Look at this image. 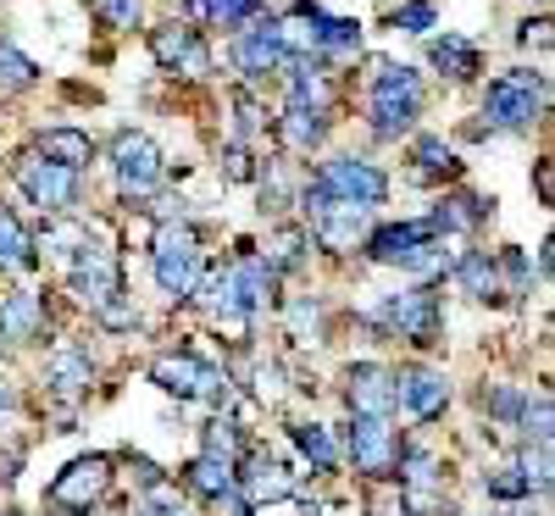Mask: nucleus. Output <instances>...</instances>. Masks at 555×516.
I'll return each mask as SVG.
<instances>
[{
    "mask_svg": "<svg viewBox=\"0 0 555 516\" xmlns=\"http://www.w3.org/2000/svg\"><path fill=\"white\" fill-rule=\"evenodd\" d=\"M416 112H423V78L405 62H384L373 78V95H366V122H373L378 139H400Z\"/></svg>",
    "mask_w": 555,
    "mask_h": 516,
    "instance_id": "f257e3e1",
    "label": "nucleus"
},
{
    "mask_svg": "<svg viewBox=\"0 0 555 516\" xmlns=\"http://www.w3.org/2000/svg\"><path fill=\"white\" fill-rule=\"evenodd\" d=\"M544 106H550V83H544V73H533V67H512V73H500L494 83H489V101H483V112H489V122L494 128H533L539 117H544Z\"/></svg>",
    "mask_w": 555,
    "mask_h": 516,
    "instance_id": "f03ea898",
    "label": "nucleus"
},
{
    "mask_svg": "<svg viewBox=\"0 0 555 516\" xmlns=\"http://www.w3.org/2000/svg\"><path fill=\"white\" fill-rule=\"evenodd\" d=\"M151 267H156V284L167 300H190L201 284V240L190 222H162L156 245H151Z\"/></svg>",
    "mask_w": 555,
    "mask_h": 516,
    "instance_id": "7ed1b4c3",
    "label": "nucleus"
},
{
    "mask_svg": "<svg viewBox=\"0 0 555 516\" xmlns=\"http://www.w3.org/2000/svg\"><path fill=\"white\" fill-rule=\"evenodd\" d=\"M373 322L384 334L405 339V345H434L439 339V295L428 284H411L400 295H384V306L373 311Z\"/></svg>",
    "mask_w": 555,
    "mask_h": 516,
    "instance_id": "20e7f679",
    "label": "nucleus"
},
{
    "mask_svg": "<svg viewBox=\"0 0 555 516\" xmlns=\"http://www.w3.org/2000/svg\"><path fill=\"white\" fill-rule=\"evenodd\" d=\"M306 217H311V240L322 250H356V240L366 233V222H373V206H356V201H328L317 190V183H306L300 195Z\"/></svg>",
    "mask_w": 555,
    "mask_h": 516,
    "instance_id": "39448f33",
    "label": "nucleus"
},
{
    "mask_svg": "<svg viewBox=\"0 0 555 516\" xmlns=\"http://www.w3.org/2000/svg\"><path fill=\"white\" fill-rule=\"evenodd\" d=\"M151 384L178 395V400H206V405L228 400V372L206 366L201 356H156L151 361Z\"/></svg>",
    "mask_w": 555,
    "mask_h": 516,
    "instance_id": "423d86ee",
    "label": "nucleus"
},
{
    "mask_svg": "<svg viewBox=\"0 0 555 516\" xmlns=\"http://www.w3.org/2000/svg\"><path fill=\"white\" fill-rule=\"evenodd\" d=\"M311 183H317L328 201H356V206H384V195H389V178H384L373 162H361V156L322 162Z\"/></svg>",
    "mask_w": 555,
    "mask_h": 516,
    "instance_id": "0eeeda50",
    "label": "nucleus"
},
{
    "mask_svg": "<svg viewBox=\"0 0 555 516\" xmlns=\"http://www.w3.org/2000/svg\"><path fill=\"white\" fill-rule=\"evenodd\" d=\"M106 489H112V455H83V461L67 466V473H56V483H51V505L83 516L89 505H101V500H106Z\"/></svg>",
    "mask_w": 555,
    "mask_h": 516,
    "instance_id": "6e6552de",
    "label": "nucleus"
},
{
    "mask_svg": "<svg viewBox=\"0 0 555 516\" xmlns=\"http://www.w3.org/2000/svg\"><path fill=\"white\" fill-rule=\"evenodd\" d=\"M17 178H23L28 201H34L44 217H67V211L78 206V172H67V167H56V162L28 156V162H17Z\"/></svg>",
    "mask_w": 555,
    "mask_h": 516,
    "instance_id": "1a4fd4ad",
    "label": "nucleus"
},
{
    "mask_svg": "<svg viewBox=\"0 0 555 516\" xmlns=\"http://www.w3.org/2000/svg\"><path fill=\"white\" fill-rule=\"evenodd\" d=\"M73 295L89 306V311H101L106 300H117L122 295V272H117V261H112V250L106 245H78L73 250Z\"/></svg>",
    "mask_w": 555,
    "mask_h": 516,
    "instance_id": "9d476101",
    "label": "nucleus"
},
{
    "mask_svg": "<svg viewBox=\"0 0 555 516\" xmlns=\"http://www.w3.org/2000/svg\"><path fill=\"white\" fill-rule=\"evenodd\" d=\"M350 461H356V473H366V478H395L400 439L389 428V416H356L350 422Z\"/></svg>",
    "mask_w": 555,
    "mask_h": 516,
    "instance_id": "9b49d317",
    "label": "nucleus"
},
{
    "mask_svg": "<svg viewBox=\"0 0 555 516\" xmlns=\"http://www.w3.org/2000/svg\"><path fill=\"white\" fill-rule=\"evenodd\" d=\"M112 167H117V183L122 195H151L162 183V151L151 133H122L112 145Z\"/></svg>",
    "mask_w": 555,
    "mask_h": 516,
    "instance_id": "f8f14e48",
    "label": "nucleus"
},
{
    "mask_svg": "<svg viewBox=\"0 0 555 516\" xmlns=\"http://www.w3.org/2000/svg\"><path fill=\"white\" fill-rule=\"evenodd\" d=\"M395 405H405L416 422H434L450 405V384L439 366H405L395 372Z\"/></svg>",
    "mask_w": 555,
    "mask_h": 516,
    "instance_id": "ddd939ff",
    "label": "nucleus"
},
{
    "mask_svg": "<svg viewBox=\"0 0 555 516\" xmlns=\"http://www.w3.org/2000/svg\"><path fill=\"white\" fill-rule=\"evenodd\" d=\"M151 51H156V62H162L167 73H190V78H201V73L211 67L206 44H201V28H190V23H162V28L151 34Z\"/></svg>",
    "mask_w": 555,
    "mask_h": 516,
    "instance_id": "4468645a",
    "label": "nucleus"
},
{
    "mask_svg": "<svg viewBox=\"0 0 555 516\" xmlns=\"http://www.w3.org/2000/svg\"><path fill=\"white\" fill-rule=\"evenodd\" d=\"M345 395H350L356 416H389L395 411V372L378 361H356L345 372Z\"/></svg>",
    "mask_w": 555,
    "mask_h": 516,
    "instance_id": "2eb2a0df",
    "label": "nucleus"
},
{
    "mask_svg": "<svg viewBox=\"0 0 555 516\" xmlns=\"http://www.w3.org/2000/svg\"><path fill=\"white\" fill-rule=\"evenodd\" d=\"M284 62H289V51H284V34H278L272 17H261L256 28H245V34L234 39V67L250 73V78H261V73H272V67H284Z\"/></svg>",
    "mask_w": 555,
    "mask_h": 516,
    "instance_id": "dca6fc26",
    "label": "nucleus"
},
{
    "mask_svg": "<svg viewBox=\"0 0 555 516\" xmlns=\"http://www.w3.org/2000/svg\"><path fill=\"white\" fill-rule=\"evenodd\" d=\"M183 483H190L201 500H228L234 505V516H250L245 511V500H240V489H234V461H217V455H195L190 466H183Z\"/></svg>",
    "mask_w": 555,
    "mask_h": 516,
    "instance_id": "f3484780",
    "label": "nucleus"
},
{
    "mask_svg": "<svg viewBox=\"0 0 555 516\" xmlns=\"http://www.w3.org/2000/svg\"><path fill=\"white\" fill-rule=\"evenodd\" d=\"M228 284H234V300H240L245 317H256L261 306L278 300V272L261 256H240L234 267H228Z\"/></svg>",
    "mask_w": 555,
    "mask_h": 516,
    "instance_id": "a211bd4d",
    "label": "nucleus"
},
{
    "mask_svg": "<svg viewBox=\"0 0 555 516\" xmlns=\"http://www.w3.org/2000/svg\"><path fill=\"white\" fill-rule=\"evenodd\" d=\"M234 489H240L245 511H256V505H272V500H289L295 494V478L278 461H250L245 473H234Z\"/></svg>",
    "mask_w": 555,
    "mask_h": 516,
    "instance_id": "6ab92c4d",
    "label": "nucleus"
},
{
    "mask_svg": "<svg viewBox=\"0 0 555 516\" xmlns=\"http://www.w3.org/2000/svg\"><path fill=\"white\" fill-rule=\"evenodd\" d=\"M44 327V300L34 289H17L0 300V345H34Z\"/></svg>",
    "mask_w": 555,
    "mask_h": 516,
    "instance_id": "aec40b11",
    "label": "nucleus"
},
{
    "mask_svg": "<svg viewBox=\"0 0 555 516\" xmlns=\"http://www.w3.org/2000/svg\"><path fill=\"white\" fill-rule=\"evenodd\" d=\"M434 240V228L428 222H389L378 228L373 240H366V261H378V267H405V256L416 245H428Z\"/></svg>",
    "mask_w": 555,
    "mask_h": 516,
    "instance_id": "412c9836",
    "label": "nucleus"
},
{
    "mask_svg": "<svg viewBox=\"0 0 555 516\" xmlns=\"http://www.w3.org/2000/svg\"><path fill=\"white\" fill-rule=\"evenodd\" d=\"M450 278H455V284L467 289L473 300H500V295H505V284H500V261H494L489 250L455 256V261H450Z\"/></svg>",
    "mask_w": 555,
    "mask_h": 516,
    "instance_id": "4be33fe9",
    "label": "nucleus"
},
{
    "mask_svg": "<svg viewBox=\"0 0 555 516\" xmlns=\"http://www.w3.org/2000/svg\"><path fill=\"white\" fill-rule=\"evenodd\" d=\"M39 156L67 167V172H78V167L95 162V139H89L83 128H44L39 133Z\"/></svg>",
    "mask_w": 555,
    "mask_h": 516,
    "instance_id": "5701e85b",
    "label": "nucleus"
},
{
    "mask_svg": "<svg viewBox=\"0 0 555 516\" xmlns=\"http://www.w3.org/2000/svg\"><path fill=\"white\" fill-rule=\"evenodd\" d=\"M44 384H51L62 400H78V395H89V384H95V361H89V350H62L51 361V372H44Z\"/></svg>",
    "mask_w": 555,
    "mask_h": 516,
    "instance_id": "b1692460",
    "label": "nucleus"
},
{
    "mask_svg": "<svg viewBox=\"0 0 555 516\" xmlns=\"http://www.w3.org/2000/svg\"><path fill=\"white\" fill-rule=\"evenodd\" d=\"M428 62H434L444 78L461 83V78H473V73H478V44H473V39H461V34H444V39L428 44Z\"/></svg>",
    "mask_w": 555,
    "mask_h": 516,
    "instance_id": "393cba45",
    "label": "nucleus"
},
{
    "mask_svg": "<svg viewBox=\"0 0 555 516\" xmlns=\"http://www.w3.org/2000/svg\"><path fill=\"white\" fill-rule=\"evenodd\" d=\"M328 139V112L322 106H289L284 112V145L289 151H317Z\"/></svg>",
    "mask_w": 555,
    "mask_h": 516,
    "instance_id": "a878e982",
    "label": "nucleus"
},
{
    "mask_svg": "<svg viewBox=\"0 0 555 516\" xmlns=\"http://www.w3.org/2000/svg\"><path fill=\"white\" fill-rule=\"evenodd\" d=\"M483 217H489V201H478V195H450V201L428 217V228H434V233H473Z\"/></svg>",
    "mask_w": 555,
    "mask_h": 516,
    "instance_id": "bb28decb",
    "label": "nucleus"
},
{
    "mask_svg": "<svg viewBox=\"0 0 555 516\" xmlns=\"http://www.w3.org/2000/svg\"><path fill=\"white\" fill-rule=\"evenodd\" d=\"M289 439H295V450L317 466V473H334V466H339V444H334V434L322 428V422H295Z\"/></svg>",
    "mask_w": 555,
    "mask_h": 516,
    "instance_id": "cd10ccee",
    "label": "nucleus"
},
{
    "mask_svg": "<svg viewBox=\"0 0 555 516\" xmlns=\"http://www.w3.org/2000/svg\"><path fill=\"white\" fill-rule=\"evenodd\" d=\"M306 250H311V233L306 228H278L272 240H267V267L272 272H295V267H306Z\"/></svg>",
    "mask_w": 555,
    "mask_h": 516,
    "instance_id": "c85d7f7f",
    "label": "nucleus"
},
{
    "mask_svg": "<svg viewBox=\"0 0 555 516\" xmlns=\"http://www.w3.org/2000/svg\"><path fill=\"white\" fill-rule=\"evenodd\" d=\"M0 267H12V272L34 267V240L23 233V222L12 211H0Z\"/></svg>",
    "mask_w": 555,
    "mask_h": 516,
    "instance_id": "c756f323",
    "label": "nucleus"
},
{
    "mask_svg": "<svg viewBox=\"0 0 555 516\" xmlns=\"http://www.w3.org/2000/svg\"><path fill=\"white\" fill-rule=\"evenodd\" d=\"M328 101H334L328 73H317L311 62H300L295 78H289V106H322V112H328Z\"/></svg>",
    "mask_w": 555,
    "mask_h": 516,
    "instance_id": "7c9ffc66",
    "label": "nucleus"
},
{
    "mask_svg": "<svg viewBox=\"0 0 555 516\" xmlns=\"http://www.w3.org/2000/svg\"><path fill=\"white\" fill-rule=\"evenodd\" d=\"M411 156H416V178H455V172H461L455 151L444 145V139H434V133H428V139H416V151H411Z\"/></svg>",
    "mask_w": 555,
    "mask_h": 516,
    "instance_id": "2f4dec72",
    "label": "nucleus"
},
{
    "mask_svg": "<svg viewBox=\"0 0 555 516\" xmlns=\"http://www.w3.org/2000/svg\"><path fill=\"white\" fill-rule=\"evenodd\" d=\"M206 455H217V461H234V466H240V455H245V434H240V422L211 416V422H206Z\"/></svg>",
    "mask_w": 555,
    "mask_h": 516,
    "instance_id": "473e14b6",
    "label": "nucleus"
},
{
    "mask_svg": "<svg viewBox=\"0 0 555 516\" xmlns=\"http://www.w3.org/2000/svg\"><path fill=\"white\" fill-rule=\"evenodd\" d=\"M450 261H455V256L439 245V233H434L428 245H416V250L405 256V272H411V278H423V284H428V278H444V272H450Z\"/></svg>",
    "mask_w": 555,
    "mask_h": 516,
    "instance_id": "72a5a7b5",
    "label": "nucleus"
},
{
    "mask_svg": "<svg viewBox=\"0 0 555 516\" xmlns=\"http://www.w3.org/2000/svg\"><path fill=\"white\" fill-rule=\"evenodd\" d=\"M517 422H522V434H528V444H550V434H555V400H550V395L528 400Z\"/></svg>",
    "mask_w": 555,
    "mask_h": 516,
    "instance_id": "f704fd0d",
    "label": "nucleus"
},
{
    "mask_svg": "<svg viewBox=\"0 0 555 516\" xmlns=\"http://www.w3.org/2000/svg\"><path fill=\"white\" fill-rule=\"evenodd\" d=\"M512 466L522 473L528 494H544V489H550V444H528V450H522Z\"/></svg>",
    "mask_w": 555,
    "mask_h": 516,
    "instance_id": "c9c22d12",
    "label": "nucleus"
},
{
    "mask_svg": "<svg viewBox=\"0 0 555 516\" xmlns=\"http://www.w3.org/2000/svg\"><path fill=\"white\" fill-rule=\"evenodd\" d=\"M34 78H39V67L23 51H12V44H0V89H28Z\"/></svg>",
    "mask_w": 555,
    "mask_h": 516,
    "instance_id": "e433bc0d",
    "label": "nucleus"
},
{
    "mask_svg": "<svg viewBox=\"0 0 555 516\" xmlns=\"http://www.w3.org/2000/svg\"><path fill=\"white\" fill-rule=\"evenodd\" d=\"M289 327H295L300 345H317V339H322V306H317V300H295V306H289Z\"/></svg>",
    "mask_w": 555,
    "mask_h": 516,
    "instance_id": "4c0bfd02",
    "label": "nucleus"
},
{
    "mask_svg": "<svg viewBox=\"0 0 555 516\" xmlns=\"http://www.w3.org/2000/svg\"><path fill=\"white\" fill-rule=\"evenodd\" d=\"M483 489H489V500H528V483H522L517 466H494L483 478Z\"/></svg>",
    "mask_w": 555,
    "mask_h": 516,
    "instance_id": "58836bf2",
    "label": "nucleus"
},
{
    "mask_svg": "<svg viewBox=\"0 0 555 516\" xmlns=\"http://www.w3.org/2000/svg\"><path fill=\"white\" fill-rule=\"evenodd\" d=\"M483 405H489V416H500V422H517V416H522V405H528V395L500 384V389H489V395H483Z\"/></svg>",
    "mask_w": 555,
    "mask_h": 516,
    "instance_id": "ea45409f",
    "label": "nucleus"
},
{
    "mask_svg": "<svg viewBox=\"0 0 555 516\" xmlns=\"http://www.w3.org/2000/svg\"><path fill=\"white\" fill-rule=\"evenodd\" d=\"M95 17L106 28H133L139 23V0H95Z\"/></svg>",
    "mask_w": 555,
    "mask_h": 516,
    "instance_id": "a19ab883",
    "label": "nucleus"
},
{
    "mask_svg": "<svg viewBox=\"0 0 555 516\" xmlns=\"http://www.w3.org/2000/svg\"><path fill=\"white\" fill-rule=\"evenodd\" d=\"M395 28H405V34H428V28H434V7H428V0H405V7L395 12Z\"/></svg>",
    "mask_w": 555,
    "mask_h": 516,
    "instance_id": "79ce46f5",
    "label": "nucleus"
},
{
    "mask_svg": "<svg viewBox=\"0 0 555 516\" xmlns=\"http://www.w3.org/2000/svg\"><path fill=\"white\" fill-rule=\"evenodd\" d=\"M95 322H101V327H112V334H128V327L139 322V311H133V306L117 295V300H106V306L95 311Z\"/></svg>",
    "mask_w": 555,
    "mask_h": 516,
    "instance_id": "37998d69",
    "label": "nucleus"
},
{
    "mask_svg": "<svg viewBox=\"0 0 555 516\" xmlns=\"http://www.w3.org/2000/svg\"><path fill=\"white\" fill-rule=\"evenodd\" d=\"M494 261H500V278H512V295H528V261H522V250H500Z\"/></svg>",
    "mask_w": 555,
    "mask_h": 516,
    "instance_id": "c03bdc74",
    "label": "nucleus"
},
{
    "mask_svg": "<svg viewBox=\"0 0 555 516\" xmlns=\"http://www.w3.org/2000/svg\"><path fill=\"white\" fill-rule=\"evenodd\" d=\"M278 389H284V366L256 361V400H278Z\"/></svg>",
    "mask_w": 555,
    "mask_h": 516,
    "instance_id": "a18cd8bd",
    "label": "nucleus"
},
{
    "mask_svg": "<svg viewBox=\"0 0 555 516\" xmlns=\"http://www.w3.org/2000/svg\"><path fill=\"white\" fill-rule=\"evenodd\" d=\"M133 473H139V483H145V489H151V494H156V489H162V466H156V461H151V455H133Z\"/></svg>",
    "mask_w": 555,
    "mask_h": 516,
    "instance_id": "49530a36",
    "label": "nucleus"
},
{
    "mask_svg": "<svg viewBox=\"0 0 555 516\" xmlns=\"http://www.w3.org/2000/svg\"><path fill=\"white\" fill-rule=\"evenodd\" d=\"M234 112H240V133H256V101L245 95V89L234 95Z\"/></svg>",
    "mask_w": 555,
    "mask_h": 516,
    "instance_id": "de8ad7c7",
    "label": "nucleus"
},
{
    "mask_svg": "<svg viewBox=\"0 0 555 516\" xmlns=\"http://www.w3.org/2000/svg\"><path fill=\"white\" fill-rule=\"evenodd\" d=\"M228 178H240V183L250 178V156H245L240 145H234V151H228Z\"/></svg>",
    "mask_w": 555,
    "mask_h": 516,
    "instance_id": "09e8293b",
    "label": "nucleus"
},
{
    "mask_svg": "<svg viewBox=\"0 0 555 516\" xmlns=\"http://www.w3.org/2000/svg\"><path fill=\"white\" fill-rule=\"evenodd\" d=\"M139 516H183V505H172V500H162V494H156V500H151L145 511H139Z\"/></svg>",
    "mask_w": 555,
    "mask_h": 516,
    "instance_id": "8fccbe9b",
    "label": "nucleus"
},
{
    "mask_svg": "<svg viewBox=\"0 0 555 516\" xmlns=\"http://www.w3.org/2000/svg\"><path fill=\"white\" fill-rule=\"evenodd\" d=\"M539 201L550 206V162H539Z\"/></svg>",
    "mask_w": 555,
    "mask_h": 516,
    "instance_id": "3c124183",
    "label": "nucleus"
},
{
    "mask_svg": "<svg viewBox=\"0 0 555 516\" xmlns=\"http://www.w3.org/2000/svg\"><path fill=\"white\" fill-rule=\"evenodd\" d=\"M0 411H12V389L7 384H0Z\"/></svg>",
    "mask_w": 555,
    "mask_h": 516,
    "instance_id": "603ef678",
    "label": "nucleus"
},
{
    "mask_svg": "<svg viewBox=\"0 0 555 516\" xmlns=\"http://www.w3.org/2000/svg\"><path fill=\"white\" fill-rule=\"evenodd\" d=\"M250 516H256V511H250Z\"/></svg>",
    "mask_w": 555,
    "mask_h": 516,
    "instance_id": "864d4df0",
    "label": "nucleus"
}]
</instances>
